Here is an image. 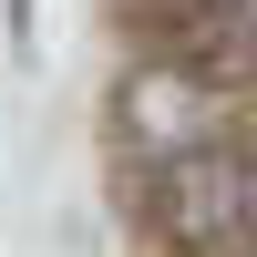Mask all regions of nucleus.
I'll return each instance as SVG.
<instances>
[{
	"instance_id": "nucleus-3",
	"label": "nucleus",
	"mask_w": 257,
	"mask_h": 257,
	"mask_svg": "<svg viewBox=\"0 0 257 257\" xmlns=\"http://www.w3.org/2000/svg\"><path fill=\"white\" fill-rule=\"evenodd\" d=\"M11 41H21V52H31V0H11Z\"/></svg>"
},
{
	"instance_id": "nucleus-2",
	"label": "nucleus",
	"mask_w": 257,
	"mask_h": 257,
	"mask_svg": "<svg viewBox=\"0 0 257 257\" xmlns=\"http://www.w3.org/2000/svg\"><path fill=\"white\" fill-rule=\"evenodd\" d=\"M216 134H237V103L206 72H185L175 52H144L134 72L113 82V144H123V165L185 155V144H216Z\"/></svg>"
},
{
	"instance_id": "nucleus-4",
	"label": "nucleus",
	"mask_w": 257,
	"mask_h": 257,
	"mask_svg": "<svg viewBox=\"0 0 257 257\" xmlns=\"http://www.w3.org/2000/svg\"><path fill=\"white\" fill-rule=\"evenodd\" d=\"M237 155H247V175H257V123H237Z\"/></svg>"
},
{
	"instance_id": "nucleus-1",
	"label": "nucleus",
	"mask_w": 257,
	"mask_h": 257,
	"mask_svg": "<svg viewBox=\"0 0 257 257\" xmlns=\"http://www.w3.org/2000/svg\"><path fill=\"white\" fill-rule=\"evenodd\" d=\"M134 196H144L155 247H175V257H247V206H257V175H247L237 134L134 165Z\"/></svg>"
}]
</instances>
